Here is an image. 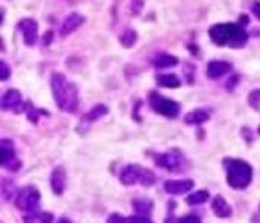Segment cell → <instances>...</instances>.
<instances>
[{
  "label": "cell",
  "mask_w": 260,
  "mask_h": 223,
  "mask_svg": "<svg viewBox=\"0 0 260 223\" xmlns=\"http://www.w3.org/2000/svg\"><path fill=\"white\" fill-rule=\"evenodd\" d=\"M120 182L123 185H134L140 182L144 187H149L155 182V175L151 170L143 169L137 164H129L120 172Z\"/></svg>",
  "instance_id": "cell-3"
},
{
  "label": "cell",
  "mask_w": 260,
  "mask_h": 223,
  "mask_svg": "<svg viewBox=\"0 0 260 223\" xmlns=\"http://www.w3.org/2000/svg\"><path fill=\"white\" fill-rule=\"evenodd\" d=\"M251 12L254 14L257 20H260V2H254L251 5Z\"/></svg>",
  "instance_id": "cell-29"
},
{
  "label": "cell",
  "mask_w": 260,
  "mask_h": 223,
  "mask_svg": "<svg viewBox=\"0 0 260 223\" xmlns=\"http://www.w3.org/2000/svg\"><path fill=\"white\" fill-rule=\"evenodd\" d=\"M58 223H73L70 219H67V217H61L60 220H58Z\"/></svg>",
  "instance_id": "cell-31"
},
{
  "label": "cell",
  "mask_w": 260,
  "mask_h": 223,
  "mask_svg": "<svg viewBox=\"0 0 260 223\" xmlns=\"http://www.w3.org/2000/svg\"><path fill=\"white\" fill-rule=\"evenodd\" d=\"M19 29L23 34V40L27 46H34L38 37V24L32 19H24L19 23Z\"/></svg>",
  "instance_id": "cell-10"
},
{
  "label": "cell",
  "mask_w": 260,
  "mask_h": 223,
  "mask_svg": "<svg viewBox=\"0 0 260 223\" xmlns=\"http://www.w3.org/2000/svg\"><path fill=\"white\" fill-rule=\"evenodd\" d=\"M149 103L157 114H162L167 118H175L180 114V105L175 100L166 99L158 93H151Z\"/></svg>",
  "instance_id": "cell-6"
},
{
  "label": "cell",
  "mask_w": 260,
  "mask_h": 223,
  "mask_svg": "<svg viewBox=\"0 0 260 223\" xmlns=\"http://www.w3.org/2000/svg\"><path fill=\"white\" fill-rule=\"evenodd\" d=\"M0 149H2V156H0V164L11 172H17L20 169V161L14 152V144L11 140H2L0 141Z\"/></svg>",
  "instance_id": "cell-7"
},
{
  "label": "cell",
  "mask_w": 260,
  "mask_h": 223,
  "mask_svg": "<svg viewBox=\"0 0 260 223\" xmlns=\"http://www.w3.org/2000/svg\"><path fill=\"white\" fill-rule=\"evenodd\" d=\"M41 223H52L53 222V214L52 213H37L35 214Z\"/></svg>",
  "instance_id": "cell-28"
},
{
  "label": "cell",
  "mask_w": 260,
  "mask_h": 223,
  "mask_svg": "<svg viewBox=\"0 0 260 223\" xmlns=\"http://www.w3.org/2000/svg\"><path fill=\"white\" fill-rule=\"evenodd\" d=\"M16 206L22 211L26 213H34L38 205H40V191L34 187V185H26L22 187L17 193H16Z\"/></svg>",
  "instance_id": "cell-4"
},
{
  "label": "cell",
  "mask_w": 260,
  "mask_h": 223,
  "mask_svg": "<svg viewBox=\"0 0 260 223\" xmlns=\"http://www.w3.org/2000/svg\"><path fill=\"white\" fill-rule=\"evenodd\" d=\"M155 67L158 68H167V67H175L178 64V58L177 56H172V55H167V53H163V55H158L154 61Z\"/></svg>",
  "instance_id": "cell-20"
},
{
  "label": "cell",
  "mask_w": 260,
  "mask_h": 223,
  "mask_svg": "<svg viewBox=\"0 0 260 223\" xmlns=\"http://www.w3.org/2000/svg\"><path fill=\"white\" fill-rule=\"evenodd\" d=\"M239 27H240L239 24H233V23L214 24L210 27L209 35L216 46H225V44H230L231 41H233L235 35L239 31Z\"/></svg>",
  "instance_id": "cell-5"
},
{
  "label": "cell",
  "mask_w": 260,
  "mask_h": 223,
  "mask_svg": "<svg viewBox=\"0 0 260 223\" xmlns=\"http://www.w3.org/2000/svg\"><path fill=\"white\" fill-rule=\"evenodd\" d=\"M209 198H210L209 191L199 190V191H195V193H192V195L187 196L186 202L189 205H202V203H206L209 201Z\"/></svg>",
  "instance_id": "cell-21"
},
{
  "label": "cell",
  "mask_w": 260,
  "mask_h": 223,
  "mask_svg": "<svg viewBox=\"0 0 260 223\" xmlns=\"http://www.w3.org/2000/svg\"><path fill=\"white\" fill-rule=\"evenodd\" d=\"M224 167L227 172V182L231 188L243 190L250 185L253 179V167L247 161L227 158L224 161Z\"/></svg>",
  "instance_id": "cell-2"
},
{
  "label": "cell",
  "mask_w": 260,
  "mask_h": 223,
  "mask_svg": "<svg viewBox=\"0 0 260 223\" xmlns=\"http://www.w3.org/2000/svg\"><path fill=\"white\" fill-rule=\"evenodd\" d=\"M46 40H45V44H47V43H50V40H52V32H47L46 35Z\"/></svg>",
  "instance_id": "cell-32"
},
{
  "label": "cell",
  "mask_w": 260,
  "mask_h": 223,
  "mask_svg": "<svg viewBox=\"0 0 260 223\" xmlns=\"http://www.w3.org/2000/svg\"><path fill=\"white\" fill-rule=\"evenodd\" d=\"M50 85H52V93L56 102V107L61 111L73 112L79 103L78 88L75 87V84L69 82L64 74L55 73L52 76Z\"/></svg>",
  "instance_id": "cell-1"
},
{
  "label": "cell",
  "mask_w": 260,
  "mask_h": 223,
  "mask_svg": "<svg viewBox=\"0 0 260 223\" xmlns=\"http://www.w3.org/2000/svg\"><path fill=\"white\" fill-rule=\"evenodd\" d=\"M119 41H120L122 46H125V47H131L133 44L137 41V34H136L134 31H125V32L120 35Z\"/></svg>",
  "instance_id": "cell-24"
},
{
  "label": "cell",
  "mask_w": 260,
  "mask_h": 223,
  "mask_svg": "<svg viewBox=\"0 0 260 223\" xmlns=\"http://www.w3.org/2000/svg\"><path fill=\"white\" fill-rule=\"evenodd\" d=\"M0 105H2V110L3 111H14V112H22L24 110V105H23V99H22V94L20 91L17 90H8L2 100H0Z\"/></svg>",
  "instance_id": "cell-9"
},
{
  "label": "cell",
  "mask_w": 260,
  "mask_h": 223,
  "mask_svg": "<svg viewBox=\"0 0 260 223\" xmlns=\"http://www.w3.org/2000/svg\"><path fill=\"white\" fill-rule=\"evenodd\" d=\"M212 210L213 213L221 217V219H227L231 216V206L227 203V201L222 196H216L212 202Z\"/></svg>",
  "instance_id": "cell-15"
},
{
  "label": "cell",
  "mask_w": 260,
  "mask_h": 223,
  "mask_svg": "<svg viewBox=\"0 0 260 223\" xmlns=\"http://www.w3.org/2000/svg\"><path fill=\"white\" fill-rule=\"evenodd\" d=\"M157 82L158 85L165 88H178L181 85V81L177 74H158Z\"/></svg>",
  "instance_id": "cell-19"
},
{
  "label": "cell",
  "mask_w": 260,
  "mask_h": 223,
  "mask_svg": "<svg viewBox=\"0 0 260 223\" xmlns=\"http://www.w3.org/2000/svg\"><path fill=\"white\" fill-rule=\"evenodd\" d=\"M155 164L166 169L167 172H180L183 166V156L177 152H166L155 158Z\"/></svg>",
  "instance_id": "cell-8"
},
{
  "label": "cell",
  "mask_w": 260,
  "mask_h": 223,
  "mask_svg": "<svg viewBox=\"0 0 260 223\" xmlns=\"http://www.w3.org/2000/svg\"><path fill=\"white\" fill-rule=\"evenodd\" d=\"M9 74H11V70H9L8 64L5 61H0V79L6 81L9 78Z\"/></svg>",
  "instance_id": "cell-26"
},
{
  "label": "cell",
  "mask_w": 260,
  "mask_h": 223,
  "mask_svg": "<svg viewBox=\"0 0 260 223\" xmlns=\"http://www.w3.org/2000/svg\"><path fill=\"white\" fill-rule=\"evenodd\" d=\"M210 120V114L204 110H195V111H190L187 112L186 117H184V122L187 125H202Z\"/></svg>",
  "instance_id": "cell-16"
},
{
  "label": "cell",
  "mask_w": 260,
  "mask_h": 223,
  "mask_svg": "<svg viewBox=\"0 0 260 223\" xmlns=\"http://www.w3.org/2000/svg\"><path fill=\"white\" fill-rule=\"evenodd\" d=\"M248 102L254 110H260V90L251 91L248 96Z\"/></svg>",
  "instance_id": "cell-25"
},
{
  "label": "cell",
  "mask_w": 260,
  "mask_h": 223,
  "mask_svg": "<svg viewBox=\"0 0 260 223\" xmlns=\"http://www.w3.org/2000/svg\"><path fill=\"white\" fill-rule=\"evenodd\" d=\"M247 41H248V34L243 31L242 29V26L239 27V31H237V34L235 35V38H233V41L230 43V46L231 47H242L243 44H247Z\"/></svg>",
  "instance_id": "cell-23"
},
{
  "label": "cell",
  "mask_w": 260,
  "mask_h": 223,
  "mask_svg": "<svg viewBox=\"0 0 260 223\" xmlns=\"http://www.w3.org/2000/svg\"><path fill=\"white\" fill-rule=\"evenodd\" d=\"M131 203H133V208L139 216H149L152 213L154 202L148 198H137Z\"/></svg>",
  "instance_id": "cell-17"
},
{
  "label": "cell",
  "mask_w": 260,
  "mask_h": 223,
  "mask_svg": "<svg viewBox=\"0 0 260 223\" xmlns=\"http://www.w3.org/2000/svg\"><path fill=\"white\" fill-rule=\"evenodd\" d=\"M23 223H41L40 220H38V217L34 214V216H27V217H24V222Z\"/></svg>",
  "instance_id": "cell-30"
},
{
  "label": "cell",
  "mask_w": 260,
  "mask_h": 223,
  "mask_svg": "<svg viewBox=\"0 0 260 223\" xmlns=\"http://www.w3.org/2000/svg\"><path fill=\"white\" fill-rule=\"evenodd\" d=\"M107 112H108V110H107L105 105H96V107H93L90 110L89 114H87V120H89V122H96L97 118L104 117Z\"/></svg>",
  "instance_id": "cell-22"
},
{
  "label": "cell",
  "mask_w": 260,
  "mask_h": 223,
  "mask_svg": "<svg viewBox=\"0 0 260 223\" xmlns=\"http://www.w3.org/2000/svg\"><path fill=\"white\" fill-rule=\"evenodd\" d=\"M259 134H260V128H259Z\"/></svg>",
  "instance_id": "cell-33"
},
{
  "label": "cell",
  "mask_w": 260,
  "mask_h": 223,
  "mask_svg": "<svg viewBox=\"0 0 260 223\" xmlns=\"http://www.w3.org/2000/svg\"><path fill=\"white\" fill-rule=\"evenodd\" d=\"M50 185L56 196H61L67 185V175L63 167H56L50 175Z\"/></svg>",
  "instance_id": "cell-12"
},
{
  "label": "cell",
  "mask_w": 260,
  "mask_h": 223,
  "mask_svg": "<svg viewBox=\"0 0 260 223\" xmlns=\"http://www.w3.org/2000/svg\"><path fill=\"white\" fill-rule=\"evenodd\" d=\"M85 22L84 16H81V14L78 12H73V14H70V16L63 22L61 24V29H60V35L61 37H67L69 34H71L73 31H76V29Z\"/></svg>",
  "instance_id": "cell-13"
},
{
  "label": "cell",
  "mask_w": 260,
  "mask_h": 223,
  "mask_svg": "<svg viewBox=\"0 0 260 223\" xmlns=\"http://www.w3.org/2000/svg\"><path fill=\"white\" fill-rule=\"evenodd\" d=\"M195 182L192 179H181V181H166L165 182V191L169 195L178 196L184 195V193L190 191L193 188Z\"/></svg>",
  "instance_id": "cell-11"
},
{
  "label": "cell",
  "mask_w": 260,
  "mask_h": 223,
  "mask_svg": "<svg viewBox=\"0 0 260 223\" xmlns=\"http://www.w3.org/2000/svg\"><path fill=\"white\" fill-rule=\"evenodd\" d=\"M231 71V64L227 61H210L207 66V76L210 79H219Z\"/></svg>",
  "instance_id": "cell-14"
},
{
  "label": "cell",
  "mask_w": 260,
  "mask_h": 223,
  "mask_svg": "<svg viewBox=\"0 0 260 223\" xmlns=\"http://www.w3.org/2000/svg\"><path fill=\"white\" fill-rule=\"evenodd\" d=\"M177 223H201V219L195 214H189V216H184V217H180L177 220Z\"/></svg>",
  "instance_id": "cell-27"
},
{
  "label": "cell",
  "mask_w": 260,
  "mask_h": 223,
  "mask_svg": "<svg viewBox=\"0 0 260 223\" xmlns=\"http://www.w3.org/2000/svg\"><path fill=\"white\" fill-rule=\"evenodd\" d=\"M108 223H154L148 216H133L123 217L120 214H111L108 217Z\"/></svg>",
  "instance_id": "cell-18"
}]
</instances>
